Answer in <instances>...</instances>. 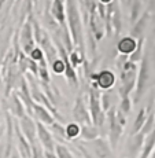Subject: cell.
Returning <instances> with one entry per match:
<instances>
[{
	"label": "cell",
	"instance_id": "cell-1",
	"mask_svg": "<svg viewBox=\"0 0 155 158\" xmlns=\"http://www.w3.org/2000/svg\"><path fill=\"white\" fill-rule=\"evenodd\" d=\"M66 17H67L69 30H70L75 50H78L81 55L85 56L84 22H83V15H81L80 11L78 0H66Z\"/></svg>",
	"mask_w": 155,
	"mask_h": 158
},
{
	"label": "cell",
	"instance_id": "cell-2",
	"mask_svg": "<svg viewBox=\"0 0 155 158\" xmlns=\"http://www.w3.org/2000/svg\"><path fill=\"white\" fill-rule=\"evenodd\" d=\"M154 83H155V74L153 72V65H151L150 51L145 50L140 63V68H139V73H137V83H136L135 95H133L135 103H139L141 101L144 94L147 92L148 88L154 85Z\"/></svg>",
	"mask_w": 155,
	"mask_h": 158
},
{
	"label": "cell",
	"instance_id": "cell-3",
	"mask_svg": "<svg viewBox=\"0 0 155 158\" xmlns=\"http://www.w3.org/2000/svg\"><path fill=\"white\" fill-rule=\"evenodd\" d=\"M118 72H120L121 77V85L118 87V95L121 96V99L129 98L132 91L136 88V83H137V63L126 60L122 68L118 69Z\"/></svg>",
	"mask_w": 155,
	"mask_h": 158
},
{
	"label": "cell",
	"instance_id": "cell-4",
	"mask_svg": "<svg viewBox=\"0 0 155 158\" xmlns=\"http://www.w3.org/2000/svg\"><path fill=\"white\" fill-rule=\"evenodd\" d=\"M106 36L117 37L122 30V18H121V8L118 0H113L106 6V18H104Z\"/></svg>",
	"mask_w": 155,
	"mask_h": 158
},
{
	"label": "cell",
	"instance_id": "cell-5",
	"mask_svg": "<svg viewBox=\"0 0 155 158\" xmlns=\"http://www.w3.org/2000/svg\"><path fill=\"white\" fill-rule=\"evenodd\" d=\"M100 95L99 88H95L91 85L88 88V103H89V113L92 117V124L98 128H102L106 123L107 115L103 111L102 103H100Z\"/></svg>",
	"mask_w": 155,
	"mask_h": 158
},
{
	"label": "cell",
	"instance_id": "cell-6",
	"mask_svg": "<svg viewBox=\"0 0 155 158\" xmlns=\"http://www.w3.org/2000/svg\"><path fill=\"white\" fill-rule=\"evenodd\" d=\"M54 40H55V45L58 48V54H59V58L63 60L66 66V72H65V76L67 78L69 84L73 89H77L78 88V78H77V72L75 69L71 66V62H70V54L69 51L66 50V47L63 45V43L60 41V39L58 36H54Z\"/></svg>",
	"mask_w": 155,
	"mask_h": 158
},
{
	"label": "cell",
	"instance_id": "cell-7",
	"mask_svg": "<svg viewBox=\"0 0 155 158\" xmlns=\"http://www.w3.org/2000/svg\"><path fill=\"white\" fill-rule=\"evenodd\" d=\"M108 118V139H110V146L113 150L118 147V143L121 140V136L124 133V127L117 121V109L111 107L106 113Z\"/></svg>",
	"mask_w": 155,
	"mask_h": 158
},
{
	"label": "cell",
	"instance_id": "cell-8",
	"mask_svg": "<svg viewBox=\"0 0 155 158\" xmlns=\"http://www.w3.org/2000/svg\"><path fill=\"white\" fill-rule=\"evenodd\" d=\"M71 115L75 123L80 124V125H93L89 109L85 105L83 95H78L77 98H75L74 106H73V110H71Z\"/></svg>",
	"mask_w": 155,
	"mask_h": 158
},
{
	"label": "cell",
	"instance_id": "cell-9",
	"mask_svg": "<svg viewBox=\"0 0 155 158\" xmlns=\"http://www.w3.org/2000/svg\"><path fill=\"white\" fill-rule=\"evenodd\" d=\"M18 124H19V128H21V131H22L23 136L28 139V142L30 143L32 147L40 143L39 139H37V121L33 120L29 114H25L19 120Z\"/></svg>",
	"mask_w": 155,
	"mask_h": 158
},
{
	"label": "cell",
	"instance_id": "cell-10",
	"mask_svg": "<svg viewBox=\"0 0 155 158\" xmlns=\"http://www.w3.org/2000/svg\"><path fill=\"white\" fill-rule=\"evenodd\" d=\"M19 40H21V45H22V50L26 55H30L32 51L37 47L36 44V40H35V35H33V26H32V22L28 18V21L23 22V26L21 29V35H19Z\"/></svg>",
	"mask_w": 155,
	"mask_h": 158
},
{
	"label": "cell",
	"instance_id": "cell-11",
	"mask_svg": "<svg viewBox=\"0 0 155 158\" xmlns=\"http://www.w3.org/2000/svg\"><path fill=\"white\" fill-rule=\"evenodd\" d=\"M37 139L40 142V144L43 146V148H44V151L55 153V148H56L55 139H54L52 133L45 128L44 124H41L40 121H37Z\"/></svg>",
	"mask_w": 155,
	"mask_h": 158
},
{
	"label": "cell",
	"instance_id": "cell-12",
	"mask_svg": "<svg viewBox=\"0 0 155 158\" xmlns=\"http://www.w3.org/2000/svg\"><path fill=\"white\" fill-rule=\"evenodd\" d=\"M92 84H95L99 89L108 91L115 84V74L110 70H102L98 74L92 76Z\"/></svg>",
	"mask_w": 155,
	"mask_h": 158
},
{
	"label": "cell",
	"instance_id": "cell-13",
	"mask_svg": "<svg viewBox=\"0 0 155 158\" xmlns=\"http://www.w3.org/2000/svg\"><path fill=\"white\" fill-rule=\"evenodd\" d=\"M14 131H15V138H17V148H18L19 157L21 158H32V146H30V143L28 142V139L23 136L18 123H14Z\"/></svg>",
	"mask_w": 155,
	"mask_h": 158
},
{
	"label": "cell",
	"instance_id": "cell-14",
	"mask_svg": "<svg viewBox=\"0 0 155 158\" xmlns=\"http://www.w3.org/2000/svg\"><path fill=\"white\" fill-rule=\"evenodd\" d=\"M145 138L147 136H144L141 132H139L137 135H133L129 138V140L126 143V153L130 158H139L143 150V146H144Z\"/></svg>",
	"mask_w": 155,
	"mask_h": 158
},
{
	"label": "cell",
	"instance_id": "cell-15",
	"mask_svg": "<svg viewBox=\"0 0 155 158\" xmlns=\"http://www.w3.org/2000/svg\"><path fill=\"white\" fill-rule=\"evenodd\" d=\"M150 10H145L143 15L139 18V21L132 25V29H130V37H133L135 40H140V39L144 37V32H145V28H147V23H148V19H150Z\"/></svg>",
	"mask_w": 155,
	"mask_h": 158
},
{
	"label": "cell",
	"instance_id": "cell-16",
	"mask_svg": "<svg viewBox=\"0 0 155 158\" xmlns=\"http://www.w3.org/2000/svg\"><path fill=\"white\" fill-rule=\"evenodd\" d=\"M32 109H33V114H35L36 120L40 121V123L44 124V125H52V124L56 121L55 117L51 114V111L48 110L47 107H44L43 105H39V103L33 102Z\"/></svg>",
	"mask_w": 155,
	"mask_h": 158
},
{
	"label": "cell",
	"instance_id": "cell-17",
	"mask_svg": "<svg viewBox=\"0 0 155 158\" xmlns=\"http://www.w3.org/2000/svg\"><path fill=\"white\" fill-rule=\"evenodd\" d=\"M91 148H92L93 154L98 158H107L111 156V146L107 143V140L103 138H98L95 140L89 142Z\"/></svg>",
	"mask_w": 155,
	"mask_h": 158
},
{
	"label": "cell",
	"instance_id": "cell-18",
	"mask_svg": "<svg viewBox=\"0 0 155 158\" xmlns=\"http://www.w3.org/2000/svg\"><path fill=\"white\" fill-rule=\"evenodd\" d=\"M136 47H137V40H135L130 36H125L117 43V50L120 52V55H128L130 56L135 52Z\"/></svg>",
	"mask_w": 155,
	"mask_h": 158
},
{
	"label": "cell",
	"instance_id": "cell-19",
	"mask_svg": "<svg viewBox=\"0 0 155 158\" xmlns=\"http://www.w3.org/2000/svg\"><path fill=\"white\" fill-rule=\"evenodd\" d=\"M10 110L13 111V114H15L18 118H22L25 114H28V113H25V105H23V102L21 101V98L18 96V94H17V91H14V92H11V95H10Z\"/></svg>",
	"mask_w": 155,
	"mask_h": 158
},
{
	"label": "cell",
	"instance_id": "cell-20",
	"mask_svg": "<svg viewBox=\"0 0 155 158\" xmlns=\"http://www.w3.org/2000/svg\"><path fill=\"white\" fill-rule=\"evenodd\" d=\"M50 132L52 133L54 139H56L60 144H63L65 142H69L67 140V136H66V127L60 123H54L52 125H50Z\"/></svg>",
	"mask_w": 155,
	"mask_h": 158
},
{
	"label": "cell",
	"instance_id": "cell-21",
	"mask_svg": "<svg viewBox=\"0 0 155 158\" xmlns=\"http://www.w3.org/2000/svg\"><path fill=\"white\" fill-rule=\"evenodd\" d=\"M147 115H148L147 109L141 107L140 110H139V113L135 118V123H133V127H132V129H130V136L137 135V133L143 129V127H144V124H145V120H147Z\"/></svg>",
	"mask_w": 155,
	"mask_h": 158
},
{
	"label": "cell",
	"instance_id": "cell-22",
	"mask_svg": "<svg viewBox=\"0 0 155 158\" xmlns=\"http://www.w3.org/2000/svg\"><path fill=\"white\" fill-rule=\"evenodd\" d=\"M154 150H155V131L151 132L150 135L145 138L144 146H143V150H141L139 158H150Z\"/></svg>",
	"mask_w": 155,
	"mask_h": 158
},
{
	"label": "cell",
	"instance_id": "cell-23",
	"mask_svg": "<svg viewBox=\"0 0 155 158\" xmlns=\"http://www.w3.org/2000/svg\"><path fill=\"white\" fill-rule=\"evenodd\" d=\"M99 128L95 125H81V138L87 142H92L95 139L100 138L99 136Z\"/></svg>",
	"mask_w": 155,
	"mask_h": 158
},
{
	"label": "cell",
	"instance_id": "cell-24",
	"mask_svg": "<svg viewBox=\"0 0 155 158\" xmlns=\"http://www.w3.org/2000/svg\"><path fill=\"white\" fill-rule=\"evenodd\" d=\"M143 2L141 0H133L132 3H130V23L132 25H135L136 22L139 21V18L143 15Z\"/></svg>",
	"mask_w": 155,
	"mask_h": 158
},
{
	"label": "cell",
	"instance_id": "cell-25",
	"mask_svg": "<svg viewBox=\"0 0 155 158\" xmlns=\"http://www.w3.org/2000/svg\"><path fill=\"white\" fill-rule=\"evenodd\" d=\"M81 135V125L77 123H69L66 124V136H67V140L73 142L77 136Z\"/></svg>",
	"mask_w": 155,
	"mask_h": 158
},
{
	"label": "cell",
	"instance_id": "cell-26",
	"mask_svg": "<svg viewBox=\"0 0 155 158\" xmlns=\"http://www.w3.org/2000/svg\"><path fill=\"white\" fill-rule=\"evenodd\" d=\"M145 43V39L143 37L140 39V40H137V47H136V50H135V52L132 54V55L129 56V60L130 62H135V63H137V62H141V59H143V45H144Z\"/></svg>",
	"mask_w": 155,
	"mask_h": 158
},
{
	"label": "cell",
	"instance_id": "cell-27",
	"mask_svg": "<svg viewBox=\"0 0 155 158\" xmlns=\"http://www.w3.org/2000/svg\"><path fill=\"white\" fill-rule=\"evenodd\" d=\"M111 101H113V98H111L110 91L102 92V95H100V103H102V109L104 113H107V111L111 109Z\"/></svg>",
	"mask_w": 155,
	"mask_h": 158
},
{
	"label": "cell",
	"instance_id": "cell-28",
	"mask_svg": "<svg viewBox=\"0 0 155 158\" xmlns=\"http://www.w3.org/2000/svg\"><path fill=\"white\" fill-rule=\"evenodd\" d=\"M55 154L58 158H74V156L71 154V151L69 150L66 146L56 143V148H55Z\"/></svg>",
	"mask_w": 155,
	"mask_h": 158
},
{
	"label": "cell",
	"instance_id": "cell-29",
	"mask_svg": "<svg viewBox=\"0 0 155 158\" xmlns=\"http://www.w3.org/2000/svg\"><path fill=\"white\" fill-rule=\"evenodd\" d=\"M51 68H52V72L55 73V74H65V72H66V66L60 58H58L55 62L51 65Z\"/></svg>",
	"mask_w": 155,
	"mask_h": 158
},
{
	"label": "cell",
	"instance_id": "cell-30",
	"mask_svg": "<svg viewBox=\"0 0 155 158\" xmlns=\"http://www.w3.org/2000/svg\"><path fill=\"white\" fill-rule=\"evenodd\" d=\"M120 109L121 111H122L124 114H129L130 111H132V101H130V98H124L121 99V103H120Z\"/></svg>",
	"mask_w": 155,
	"mask_h": 158
},
{
	"label": "cell",
	"instance_id": "cell-31",
	"mask_svg": "<svg viewBox=\"0 0 155 158\" xmlns=\"http://www.w3.org/2000/svg\"><path fill=\"white\" fill-rule=\"evenodd\" d=\"M117 121L121 124L122 127L126 125V114H124L120 109H117Z\"/></svg>",
	"mask_w": 155,
	"mask_h": 158
},
{
	"label": "cell",
	"instance_id": "cell-32",
	"mask_svg": "<svg viewBox=\"0 0 155 158\" xmlns=\"http://www.w3.org/2000/svg\"><path fill=\"white\" fill-rule=\"evenodd\" d=\"M44 156L45 158H58L55 153H50V151H44Z\"/></svg>",
	"mask_w": 155,
	"mask_h": 158
},
{
	"label": "cell",
	"instance_id": "cell-33",
	"mask_svg": "<svg viewBox=\"0 0 155 158\" xmlns=\"http://www.w3.org/2000/svg\"><path fill=\"white\" fill-rule=\"evenodd\" d=\"M98 2H100V3H103V4H106V6H107L108 3H111V2H113V0H98Z\"/></svg>",
	"mask_w": 155,
	"mask_h": 158
},
{
	"label": "cell",
	"instance_id": "cell-34",
	"mask_svg": "<svg viewBox=\"0 0 155 158\" xmlns=\"http://www.w3.org/2000/svg\"><path fill=\"white\" fill-rule=\"evenodd\" d=\"M150 7L154 8V11H155V0H151V2H150Z\"/></svg>",
	"mask_w": 155,
	"mask_h": 158
},
{
	"label": "cell",
	"instance_id": "cell-35",
	"mask_svg": "<svg viewBox=\"0 0 155 158\" xmlns=\"http://www.w3.org/2000/svg\"><path fill=\"white\" fill-rule=\"evenodd\" d=\"M7 2V0H0V10L3 8V6H4V3Z\"/></svg>",
	"mask_w": 155,
	"mask_h": 158
},
{
	"label": "cell",
	"instance_id": "cell-36",
	"mask_svg": "<svg viewBox=\"0 0 155 158\" xmlns=\"http://www.w3.org/2000/svg\"><path fill=\"white\" fill-rule=\"evenodd\" d=\"M133 0H125V4H128V6H130V3H132Z\"/></svg>",
	"mask_w": 155,
	"mask_h": 158
},
{
	"label": "cell",
	"instance_id": "cell-37",
	"mask_svg": "<svg viewBox=\"0 0 155 158\" xmlns=\"http://www.w3.org/2000/svg\"><path fill=\"white\" fill-rule=\"evenodd\" d=\"M150 158H155V150L153 151V154H151V157H150Z\"/></svg>",
	"mask_w": 155,
	"mask_h": 158
},
{
	"label": "cell",
	"instance_id": "cell-38",
	"mask_svg": "<svg viewBox=\"0 0 155 158\" xmlns=\"http://www.w3.org/2000/svg\"><path fill=\"white\" fill-rule=\"evenodd\" d=\"M33 3H35L36 6H37V3H39V0H33Z\"/></svg>",
	"mask_w": 155,
	"mask_h": 158
},
{
	"label": "cell",
	"instance_id": "cell-39",
	"mask_svg": "<svg viewBox=\"0 0 155 158\" xmlns=\"http://www.w3.org/2000/svg\"><path fill=\"white\" fill-rule=\"evenodd\" d=\"M121 2H122V3H125V0H121Z\"/></svg>",
	"mask_w": 155,
	"mask_h": 158
},
{
	"label": "cell",
	"instance_id": "cell-40",
	"mask_svg": "<svg viewBox=\"0 0 155 158\" xmlns=\"http://www.w3.org/2000/svg\"><path fill=\"white\" fill-rule=\"evenodd\" d=\"M143 2H148V0H143Z\"/></svg>",
	"mask_w": 155,
	"mask_h": 158
}]
</instances>
